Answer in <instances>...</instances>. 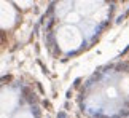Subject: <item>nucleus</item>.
I'll return each instance as SVG.
<instances>
[{
    "label": "nucleus",
    "mask_w": 129,
    "mask_h": 118,
    "mask_svg": "<svg viewBox=\"0 0 129 118\" xmlns=\"http://www.w3.org/2000/svg\"><path fill=\"white\" fill-rule=\"evenodd\" d=\"M66 21L72 26V24H75V22L80 21V14H78V13H67L66 14Z\"/></svg>",
    "instance_id": "5"
},
{
    "label": "nucleus",
    "mask_w": 129,
    "mask_h": 118,
    "mask_svg": "<svg viewBox=\"0 0 129 118\" xmlns=\"http://www.w3.org/2000/svg\"><path fill=\"white\" fill-rule=\"evenodd\" d=\"M14 22V10L10 3L2 2V27L8 29Z\"/></svg>",
    "instance_id": "2"
},
{
    "label": "nucleus",
    "mask_w": 129,
    "mask_h": 118,
    "mask_svg": "<svg viewBox=\"0 0 129 118\" xmlns=\"http://www.w3.org/2000/svg\"><path fill=\"white\" fill-rule=\"evenodd\" d=\"M14 118H34V115L29 110H19L18 113L14 115Z\"/></svg>",
    "instance_id": "7"
},
{
    "label": "nucleus",
    "mask_w": 129,
    "mask_h": 118,
    "mask_svg": "<svg viewBox=\"0 0 129 118\" xmlns=\"http://www.w3.org/2000/svg\"><path fill=\"white\" fill-rule=\"evenodd\" d=\"M16 102H18V96L14 94L13 91H7L5 90L2 93V110H3V113L5 112H10V110H13L14 109V105H16Z\"/></svg>",
    "instance_id": "3"
},
{
    "label": "nucleus",
    "mask_w": 129,
    "mask_h": 118,
    "mask_svg": "<svg viewBox=\"0 0 129 118\" xmlns=\"http://www.w3.org/2000/svg\"><path fill=\"white\" fill-rule=\"evenodd\" d=\"M107 94H108V97H115V96H116L115 88H108V90H107Z\"/></svg>",
    "instance_id": "9"
},
{
    "label": "nucleus",
    "mask_w": 129,
    "mask_h": 118,
    "mask_svg": "<svg viewBox=\"0 0 129 118\" xmlns=\"http://www.w3.org/2000/svg\"><path fill=\"white\" fill-rule=\"evenodd\" d=\"M121 88L124 90V93H129V78H126V80L121 83Z\"/></svg>",
    "instance_id": "8"
},
{
    "label": "nucleus",
    "mask_w": 129,
    "mask_h": 118,
    "mask_svg": "<svg viewBox=\"0 0 129 118\" xmlns=\"http://www.w3.org/2000/svg\"><path fill=\"white\" fill-rule=\"evenodd\" d=\"M70 5H72L70 2H62V3H59V5H57V14H59V16H62L64 11L70 8Z\"/></svg>",
    "instance_id": "6"
},
{
    "label": "nucleus",
    "mask_w": 129,
    "mask_h": 118,
    "mask_svg": "<svg viewBox=\"0 0 129 118\" xmlns=\"http://www.w3.org/2000/svg\"><path fill=\"white\" fill-rule=\"evenodd\" d=\"M97 2H75V7H77V11L78 14H83V16H89L92 11H96L99 8Z\"/></svg>",
    "instance_id": "4"
},
{
    "label": "nucleus",
    "mask_w": 129,
    "mask_h": 118,
    "mask_svg": "<svg viewBox=\"0 0 129 118\" xmlns=\"http://www.w3.org/2000/svg\"><path fill=\"white\" fill-rule=\"evenodd\" d=\"M81 40H83V37H81L80 31L77 27L70 26V24H67V26H64L57 31V45L62 51L69 53V51L77 50L81 45Z\"/></svg>",
    "instance_id": "1"
}]
</instances>
